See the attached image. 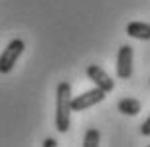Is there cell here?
Here are the masks:
<instances>
[{
    "label": "cell",
    "instance_id": "6da1fadb",
    "mask_svg": "<svg viewBox=\"0 0 150 147\" xmlns=\"http://www.w3.org/2000/svg\"><path fill=\"white\" fill-rule=\"evenodd\" d=\"M71 123V84L59 82L55 93V127L59 133H65Z\"/></svg>",
    "mask_w": 150,
    "mask_h": 147
},
{
    "label": "cell",
    "instance_id": "3957f363",
    "mask_svg": "<svg viewBox=\"0 0 150 147\" xmlns=\"http://www.w3.org/2000/svg\"><path fill=\"white\" fill-rule=\"evenodd\" d=\"M105 98H107V92L99 90V87H93L89 92H83L77 98H71V111H85V109L101 103Z\"/></svg>",
    "mask_w": 150,
    "mask_h": 147
},
{
    "label": "cell",
    "instance_id": "30bf717a",
    "mask_svg": "<svg viewBox=\"0 0 150 147\" xmlns=\"http://www.w3.org/2000/svg\"><path fill=\"white\" fill-rule=\"evenodd\" d=\"M57 143H55V139H52V137H47V139L44 141V147H55Z\"/></svg>",
    "mask_w": 150,
    "mask_h": 147
},
{
    "label": "cell",
    "instance_id": "ba28073f",
    "mask_svg": "<svg viewBox=\"0 0 150 147\" xmlns=\"http://www.w3.org/2000/svg\"><path fill=\"white\" fill-rule=\"evenodd\" d=\"M99 141H101V133L95 127H89L83 135V147H97Z\"/></svg>",
    "mask_w": 150,
    "mask_h": 147
},
{
    "label": "cell",
    "instance_id": "52a82bcc",
    "mask_svg": "<svg viewBox=\"0 0 150 147\" xmlns=\"http://www.w3.org/2000/svg\"><path fill=\"white\" fill-rule=\"evenodd\" d=\"M117 108L125 115H138L140 109H142V103L136 100V98H122V100H119Z\"/></svg>",
    "mask_w": 150,
    "mask_h": 147
},
{
    "label": "cell",
    "instance_id": "7a4b0ae2",
    "mask_svg": "<svg viewBox=\"0 0 150 147\" xmlns=\"http://www.w3.org/2000/svg\"><path fill=\"white\" fill-rule=\"evenodd\" d=\"M24 48H26V44H24V40H20V38L12 40V42L4 48V52L0 54V74H10V72L14 70L18 58H20L22 52H24Z\"/></svg>",
    "mask_w": 150,
    "mask_h": 147
},
{
    "label": "cell",
    "instance_id": "8992f818",
    "mask_svg": "<svg viewBox=\"0 0 150 147\" xmlns=\"http://www.w3.org/2000/svg\"><path fill=\"white\" fill-rule=\"evenodd\" d=\"M127 34L134 40H150V24L146 22H130L127 26Z\"/></svg>",
    "mask_w": 150,
    "mask_h": 147
},
{
    "label": "cell",
    "instance_id": "5b68a950",
    "mask_svg": "<svg viewBox=\"0 0 150 147\" xmlns=\"http://www.w3.org/2000/svg\"><path fill=\"white\" fill-rule=\"evenodd\" d=\"M87 76H89V80L95 84V87H99V90H103V92H107V93L115 90V82H112V77L109 76L101 66H95V64L87 66Z\"/></svg>",
    "mask_w": 150,
    "mask_h": 147
},
{
    "label": "cell",
    "instance_id": "277c9868",
    "mask_svg": "<svg viewBox=\"0 0 150 147\" xmlns=\"http://www.w3.org/2000/svg\"><path fill=\"white\" fill-rule=\"evenodd\" d=\"M117 76L120 80H128L132 76V46H125L119 48V54H117Z\"/></svg>",
    "mask_w": 150,
    "mask_h": 147
},
{
    "label": "cell",
    "instance_id": "9c48e42d",
    "mask_svg": "<svg viewBox=\"0 0 150 147\" xmlns=\"http://www.w3.org/2000/svg\"><path fill=\"white\" fill-rule=\"evenodd\" d=\"M140 133H142L144 137H150V115H148V119L140 125Z\"/></svg>",
    "mask_w": 150,
    "mask_h": 147
}]
</instances>
